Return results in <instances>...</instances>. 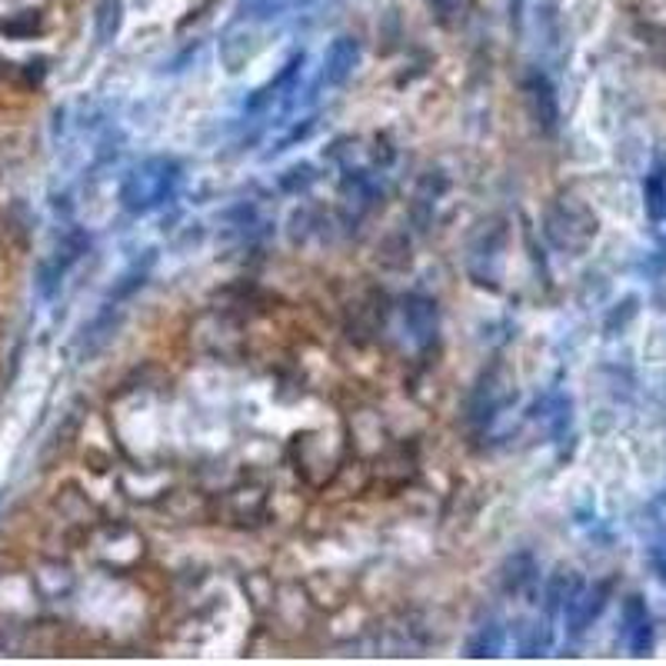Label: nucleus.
<instances>
[{
  "label": "nucleus",
  "mask_w": 666,
  "mask_h": 666,
  "mask_svg": "<svg viewBox=\"0 0 666 666\" xmlns=\"http://www.w3.org/2000/svg\"><path fill=\"white\" fill-rule=\"evenodd\" d=\"M503 643H507V633H503V627L497 623V620H487V623H480L474 633H471V640H466V656H500L503 653Z\"/></svg>",
  "instance_id": "obj_14"
},
{
  "label": "nucleus",
  "mask_w": 666,
  "mask_h": 666,
  "mask_svg": "<svg viewBox=\"0 0 666 666\" xmlns=\"http://www.w3.org/2000/svg\"><path fill=\"white\" fill-rule=\"evenodd\" d=\"M510 404H513V386H510V380H503L500 370H493V373H487V377L480 380V386H477V393H474V400H471V424L487 427V424H493Z\"/></svg>",
  "instance_id": "obj_5"
},
{
  "label": "nucleus",
  "mask_w": 666,
  "mask_h": 666,
  "mask_svg": "<svg viewBox=\"0 0 666 666\" xmlns=\"http://www.w3.org/2000/svg\"><path fill=\"white\" fill-rule=\"evenodd\" d=\"M607 596H610V583H593V586H576V593L567 599V607H563V620H567V633L570 637H583L596 617L604 614L607 607Z\"/></svg>",
  "instance_id": "obj_3"
},
{
  "label": "nucleus",
  "mask_w": 666,
  "mask_h": 666,
  "mask_svg": "<svg viewBox=\"0 0 666 666\" xmlns=\"http://www.w3.org/2000/svg\"><path fill=\"white\" fill-rule=\"evenodd\" d=\"M300 71H304V53L290 57V60L284 63V71H281L271 84L260 87V91H253V97L247 100V110L257 114V110H266L274 100H281V97H287V94H297V78H300Z\"/></svg>",
  "instance_id": "obj_10"
},
{
  "label": "nucleus",
  "mask_w": 666,
  "mask_h": 666,
  "mask_svg": "<svg viewBox=\"0 0 666 666\" xmlns=\"http://www.w3.org/2000/svg\"><path fill=\"white\" fill-rule=\"evenodd\" d=\"M533 420H537L550 437H560L570 427V400L560 393L544 396L537 407H533Z\"/></svg>",
  "instance_id": "obj_11"
},
{
  "label": "nucleus",
  "mask_w": 666,
  "mask_h": 666,
  "mask_svg": "<svg viewBox=\"0 0 666 666\" xmlns=\"http://www.w3.org/2000/svg\"><path fill=\"white\" fill-rule=\"evenodd\" d=\"M313 0H250V8L257 11V17H281L284 11L294 8H307Z\"/></svg>",
  "instance_id": "obj_16"
},
{
  "label": "nucleus",
  "mask_w": 666,
  "mask_h": 666,
  "mask_svg": "<svg viewBox=\"0 0 666 666\" xmlns=\"http://www.w3.org/2000/svg\"><path fill=\"white\" fill-rule=\"evenodd\" d=\"M643 197H646V217L656 227H663L666 224V164H653L643 183Z\"/></svg>",
  "instance_id": "obj_13"
},
{
  "label": "nucleus",
  "mask_w": 666,
  "mask_h": 666,
  "mask_svg": "<svg viewBox=\"0 0 666 666\" xmlns=\"http://www.w3.org/2000/svg\"><path fill=\"white\" fill-rule=\"evenodd\" d=\"M360 63V44L354 37H337L326 53H323V67H320V84L323 87H341L350 81L354 67Z\"/></svg>",
  "instance_id": "obj_9"
},
{
  "label": "nucleus",
  "mask_w": 666,
  "mask_h": 666,
  "mask_svg": "<svg viewBox=\"0 0 666 666\" xmlns=\"http://www.w3.org/2000/svg\"><path fill=\"white\" fill-rule=\"evenodd\" d=\"M404 326H407V337L414 347L427 350L437 341V330H440V313L437 304L424 294H414L404 300Z\"/></svg>",
  "instance_id": "obj_8"
},
{
  "label": "nucleus",
  "mask_w": 666,
  "mask_h": 666,
  "mask_svg": "<svg viewBox=\"0 0 666 666\" xmlns=\"http://www.w3.org/2000/svg\"><path fill=\"white\" fill-rule=\"evenodd\" d=\"M123 0H97V11H94V40L100 47L114 44L120 27H123Z\"/></svg>",
  "instance_id": "obj_12"
},
{
  "label": "nucleus",
  "mask_w": 666,
  "mask_h": 666,
  "mask_svg": "<svg viewBox=\"0 0 666 666\" xmlns=\"http://www.w3.org/2000/svg\"><path fill=\"white\" fill-rule=\"evenodd\" d=\"M84 247H87V240H84V234H67V237H60V243L50 250V257L40 263V294L44 297H53L57 290H60V284H63V277L71 274V266L81 260V253H84Z\"/></svg>",
  "instance_id": "obj_4"
},
{
  "label": "nucleus",
  "mask_w": 666,
  "mask_h": 666,
  "mask_svg": "<svg viewBox=\"0 0 666 666\" xmlns=\"http://www.w3.org/2000/svg\"><path fill=\"white\" fill-rule=\"evenodd\" d=\"M547 237L563 253H583L596 237V217L573 197H560L547 211Z\"/></svg>",
  "instance_id": "obj_2"
},
{
  "label": "nucleus",
  "mask_w": 666,
  "mask_h": 666,
  "mask_svg": "<svg viewBox=\"0 0 666 666\" xmlns=\"http://www.w3.org/2000/svg\"><path fill=\"white\" fill-rule=\"evenodd\" d=\"M180 164L174 157H147L133 164L120 183V207L130 214H151L164 207L180 187Z\"/></svg>",
  "instance_id": "obj_1"
},
{
  "label": "nucleus",
  "mask_w": 666,
  "mask_h": 666,
  "mask_svg": "<svg viewBox=\"0 0 666 666\" xmlns=\"http://www.w3.org/2000/svg\"><path fill=\"white\" fill-rule=\"evenodd\" d=\"M550 646H554V627H550V617H547V620H537V623H530L526 633H523V640H520L523 656H544Z\"/></svg>",
  "instance_id": "obj_15"
},
{
  "label": "nucleus",
  "mask_w": 666,
  "mask_h": 666,
  "mask_svg": "<svg viewBox=\"0 0 666 666\" xmlns=\"http://www.w3.org/2000/svg\"><path fill=\"white\" fill-rule=\"evenodd\" d=\"M620 637L627 643V650L633 656H646L656 643V630H653V617H650V607H646V599L643 596H627V604H623V620H620Z\"/></svg>",
  "instance_id": "obj_6"
},
{
  "label": "nucleus",
  "mask_w": 666,
  "mask_h": 666,
  "mask_svg": "<svg viewBox=\"0 0 666 666\" xmlns=\"http://www.w3.org/2000/svg\"><path fill=\"white\" fill-rule=\"evenodd\" d=\"M523 91H526V107H530L533 123H537L544 133H557V127H560V104H557V91H554L550 78L544 71L530 74Z\"/></svg>",
  "instance_id": "obj_7"
}]
</instances>
